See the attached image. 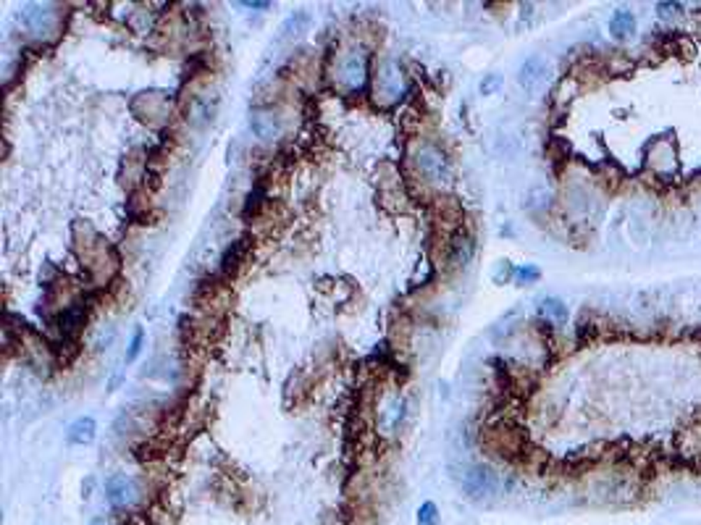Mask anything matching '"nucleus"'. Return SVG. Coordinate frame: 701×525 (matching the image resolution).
<instances>
[{
	"label": "nucleus",
	"instance_id": "obj_1",
	"mask_svg": "<svg viewBox=\"0 0 701 525\" xmlns=\"http://www.w3.org/2000/svg\"><path fill=\"white\" fill-rule=\"evenodd\" d=\"M415 165H418L423 179H428L433 184H442L449 179V158L431 142L421 145L415 150Z\"/></svg>",
	"mask_w": 701,
	"mask_h": 525
},
{
	"label": "nucleus",
	"instance_id": "obj_2",
	"mask_svg": "<svg viewBox=\"0 0 701 525\" xmlns=\"http://www.w3.org/2000/svg\"><path fill=\"white\" fill-rule=\"evenodd\" d=\"M463 491L468 499H486L496 491V475L486 465H470L463 475Z\"/></svg>",
	"mask_w": 701,
	"mask_h": 525
},
{
	"label": "nucleus",
	"instance_id": "obj_3",
	"mask_svg": "<svg viewBox=\"0 0 701 525\" xmlns=\"http://www.w3.org/2000/svg\"><path fill=\"white\" fill-rule=\"evenodd\" d=\"M106 499H108V504L110 507H116V510L131 507L134 499H137V483H134V478L124 475V473L110 475L108 481H106Z\"/></svg>",
	"mask_w": 701,
	"mask_h": 525
},
{
	"label": "nucleus",
	"instance_id": "obj_4",
	"mask_svg": "<svg viewBox=\"0 0 701 525\" xmlns=\"http://www.w3.org/2000/svg\"><path fill=\"white\" fill-rule=\"evenodd\" d=\"M544 79H547V61L539 58V55L526 58L523 66L518 68V84L526 92H536L544 84Z\"/></svg>",
	"mask_w": 701,
	"mask_h": 525
},
{
	"label": "nucleus",
	"instance_id": "obj_5",
	"mask_svg": "<svg viewBox=\"0 0 701 525\" xmlns=\"http://www.w3.org/2000/svg\"><path fill=\"white\" fill-rule=\"evenodd\" d=\"M22 22L32 34H43L53 24V11L50 6H43V3H29L22 8Z\"/></svg>",
	"mask_w": 701,
	"mask_h": 525
},
{
	"label": "nucleus",
	"instance_id": "obj_6",
	"mask_svg": "<svg viewBox=\"0 0 701 525\" xmlns=\"http://www.w3.org/2000/svg\"><path fill=\"white\" fill-rule=\"evenodd\" d=\"M399 92H402V77H399L397 66L386 64L376 77V95L389 100H397Z\"/></svg>",
	"mask_w": 701,
	"mask_h": 525
},
{
	"label": "nucleus",
	"instance_id": "obj_7",
	"mask_svg": "<svg viewBox=\"0 0 701 525\" xmlns=\"http://www.w3.org/2000/svg\"><path fill=\"white\" fill-rule=\"evenodd\" d=\"M250 126H252L255 137H260V140H273L279 134V119H276L273 110H263V108L252 110Z\"/></svg>",
	"mask_w": 701,
	"mask_h": 525
},
{
	"label": "nucleus",
	"instance_id": "obj_8",
	"mask_svg": "<svg viewBox=\"0 0 701 525\" xmlns=\"http://www.w3.org/2000/svg\"><path fill=\"white\" fill-rule=\"evenodd\" d=\"M342 82L347 89H357L366 82V58L363 55H349L342 64Z\"/></svg>",
	"mask_w": 701,
	"mask_h": 525
},
{
	"label": "nucleus",
	"instance_id": "obj_9",
	"mask_svg": "<svg viewBox=\"0 0 701 525\" xmlns=\"http://www.w3.org/2000/svg\"><path fill=\"white\" fill-rule=\"evenodd\" d=\"M95 431H97V426H95V417H89V415H85V417H76L74 423L68 426V441L71 444H89L92 438H95Z\"/></svg>",
	"mask_w": 701,
	"mask_h": 525
},
{
	"label": "nucleus",
	"instance_id": "obj_10",
	"mask_svg": "<svg viewBox=\"0 0 701 525\" xmlns=\"http://www.w3.org/2000/svg\"><path fill=\"white\" fill-rule=\"evenodd\" d=\"M470 258H473V239L465 237V234H457L452 242V250H449V262L452 265H468Z\"/></svg>",
	"mask_w": 701,
	"mask_h": 525
},
{
	"label": "nucleus",
	"instance_id": "obj_11",
	"mask_svg": "<svg viewBox=\"0 0 701 525\" xmlns=\"http://www.w3.org/2000/svg\"><path fill=\"white\" fill-rule=\"evenodd\" d=\"M609 29H612V37L617 40H626L628 34L636 29V16L630 11H615L612 22H609Z\"/></svg>",
	"mask_w": 701,
	"mask_h": 525
},
{
	"label": "nucleus",
	"instance_id": "obj_12",
	"mask_svg": "<svg viewBox=\"0 0 701 525\" xmlns=\"http://www.w3.org/2000/svg\"><path fill=\"white\" fill-rule=\"evenodd\" d=\"M402 417H405V399L402 397H391V402L381 413V420H384L386 431H394L402 423Z\"/></svg>",
	"mask_w": 701,
	"mask_h": 525
},
{
	"label": "nucleus",
	"instance_id": "obj_13",
	"mask_svg": "<svg viewBox=\"0 0 701 525\" xmlns=\"http://www.w3.org/2000/svg\"><path fill=\"white\" fill-rule=\"evenodd\" d=\"M539 313L547 318V320H554V323H565V320H568V307H565V302L557 300V297H547V300L539 305Z\"/></svg>",
	"mask_w": 701,
	"mask_h": 525
},
{
	"label": "nucleus",
	"instance_id": "obj_14",
	"mask_svg": "<svg viewBox=\"0 0 701 525\" xmlns=\"http://www.w3.org/2000/svg\"><path fill=\"white\" fill-rule=\"evenodd\" d=\"M82 320H85V307H82V302H76V305H71L64 316H61V328H64V334H74L76 328L82 326Z\"/></svg>",
	"mask_w": 701,
	"mask_h": 525
},
{
	"label": "nucleus",
	"instance_id": "obj_15",
	"mask_svg": "<svg viewBox=\"0 0 701 525\" xmlns=\"http://www.w3.org/2000/svg\"><path fill=\"white\" fill-rule=\"evenodd\" d=\"M310 22V16L305 11H297V13H291L289 19L284 22V27H281V32H284V37H291V34H300L305 29V24Z\"/></svg>",
	"mask_w": 701,
	"mask_h": 525
},
{
	"label": "nucleus",
	"instance_id": "obj_16",
	"mask_svg": "<svg viewBox=\"0 0 701 525\" xmlns=\"http://www.w3.org/2000/svg\"><path fill=\"white\" fill-rule=\"evenodd\" d=\"M439 523V510L433 502H423L418 507V525H436Z\"/></svg>",
	"mask_w": 701,
	"mask_h": 525
},
{
	"label": "nucleus",
	"instance_id": "obj_17",
	"mask_svg": "<svg viewBox=\"0 0 701 525\" xmlns=\"http://www.w3.org/2000/svg\"><path fill=\"white\" fill-rule=\"evenodd\" d=\"M520 284H530V281H536L539 279V268H533V265H526V268H518L515 271Z\"/></svg>",
	"mask_w": 701,
	"mask_h": 525
},
{
	"label": "nucleus",
	"instance_id": "obj_18",
	"mask_svg": "<svg viewBox=\"0 0 701 525\" xmlns=\"http://www.w3.org/2000/svg\"><path fill=\"white\" fill-rule=\"evenodd\" d=\"M142 337H145V331H142V328H137V331H134V337H131L129 352H127V360H134V357L140 355V350H142Z\"/></svg>",
	"mask_w": 701,
	"mask_h": 525
},
{
	"label": "nucleus",
	"instance_id": "obj_19",
	"mask_svg": "<svg viewBox=\"0 0 701 525\" xmlns=\"http://www.w3.org/2000/svg\"><path fill=\"white\" fill-rule=\"evenodd\" d=\"M657 13L659 19H672L680 13V6L678 3H657Z\"/></svg>",
	"mask_w": 701,
	"mask_h": 525
},
{
	"label": "nucleus",
	"instance_id": "obj_20",
	"mask_svg": "<svg viewBox=\"0 0 701 525\" xmlns=\"http://www.w3.org/2000/svg\"><path fill=\"white\" fill-rule=\"evenodd\" d=\"M499 84H502V77H499V74H491V77H486L484 82H481V92H484V95H491Z\"/></svg>",
	"mask_w": 701,
	"mask_h": 525
},
{
	"label": "nucleus",
	"instance_id": "obj_21",
	"mask_svg": "<svg viewBox=\"0 0 701 525\" xmlns=\"http://www.w3.org/2000/svg\"><path fill=\"white\" fill-rule=\"evenodd\" d=\"M245 8H270V3H252V0H247V3H242Z\"/></svg>",
	"mask_w": 701,
	"mask_h": 525
},
{
	"label": "nucleus",
	"instance_id": "obj_22",
	"mask_svg": "<svg viewBox=\"0 0 701 525\" xmlns=\"http://www.w3.org/2000/svg\"><path fill=\"white\" fill-rule=\"evenodd\" d=\"M89 525H110V523H106V520H92Z\"/></svg>",
	"mask_w": 701,
	"mask_h": 525
}]
</instances>
